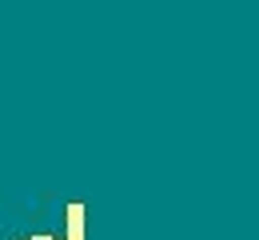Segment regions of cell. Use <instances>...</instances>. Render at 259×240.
I'll return each mask as SVG.
<instances>
[{
  "instance_id": "6da1fadb",
  "label": "cell",
  "mask_w": 259,
  "mask_h": 240,
  "mask_svg": "<svg viewBox=\"0 0 259 240\" xmlns=\"http://www.w3.org/2000/svg\"><path fill=\"white\" fill-rule=\"evenodd\" d=\"M24 240H84V204H68V232L64 236H48V232H36Z\"/></svg>"
}]
</instances>
